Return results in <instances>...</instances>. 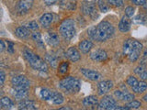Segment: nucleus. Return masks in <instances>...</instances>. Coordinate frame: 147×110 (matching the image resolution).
Here are the masks:
<instances>
[{
    "label": "nucleus",
    "mask_w": 147,
    "mask_h": 110,
    "mask_svg": "<svg viewBox=\"0 0 147 110\" xmlns=\"http://www.w3.org/2000/svg\"><path fill=\"white\" fill-rule=\"evenodd\" d=\"M87 33H88L91 39L96 41H105L113 36L114 28L109 22L102 21L98 26L90 28Z\"/></svg>",
    "instance_id": "f257e3e1"
},
{
    "label": "nucleus",
    "mask_w": 147,
    "mask_h": 110,
    "mask_svg": "<svg viewBox=\"0 0 147 110\" xmlns=\"http://www.w3.org/2000/svg\"><path fill=\"white\" fill-rule=\"evenodd\" d=\"M24 56L28 62L30 63L31 68H33L36 71L40 72H47L48 71V65L47 62H45V60H42L40 56H38L36 53L31 52L30 50H24Z\"/></svg>",
    "instance_id": "f03ea898"
},
{
    "label": "nucleus",
    "mask_w": 147,
    "mask_h": 110,
    "mask_svg": "<svg viewBox=\"0 0 147 110\" xmlns=\"http://www.w3.org/2000/svg\"><path fill=\"white\" fill-rule=\"evenodd\" d=\"M59 87L62 90L67 92V93L76 94L77 92H79L81 88V82L76 77L68 76L62 81H60Z\"/></svg>",
    "instance_id": "7ed1b4c3"
},
{
    "label": "nucleus",
    "mask_w": 147,
    "mask_h": 110,
    "mask_svg": "<svg viewBox=\"0 0 147 110\" xmlns=\"http://www.w3.org/2000/svg\"><path fill=\"white\" fill-rule=\"evenodd\" d=\"M59 31L61 35L64 39L69 40L74 38V36L76 35V27H75V22L71 18L63 20L59 28Z\"/></svg>",
    "instance_id": "20e7f679"
},
{
    "label": "nucleus",
    "mask_w": 147,
    "mask_h": 110,
    "mask_svg": "<svg viewBox=\"0 0 147 110\" xmlns=\"http://www.w3.org/2000/svg\"><path fill=\"white\" fill-rule=\"evenodd\" d=\"M142 44L135 40L129 39L126 40L123 44V54L128 55L131 52H139L141 53L142 50Z\"/></svg>",
    "instance_id": "39448f33"
},
{
    "label": "nucleus",
    "mask_w": 147,
    "mask_h": 110,
    "mask_svg": "<svg viewBox=\"0 0 147 110\" xmlns=\"http://www.w3.org/2000/svg\"><path fill=\"white\" fill-rule=\"evenodd\" d=\"M11 85L13 88L21 89V88H30V82L28 78L24 75H16L13 76L11 79Z\"/></svg>",
    "instance_id": "423d86ee"
},
{
    "label": "nucleus",
    "mask_w": 147,
    "mask_h": 110,
    "mask_svg": "<svg viewBox=\"0 0 147 110\" xmlns=\"http://www.w3.org/2000/svg\"><path fill=\"white\" fill-rule=\"evenodd\" d=\"M117 107V103L115 99H113L112 96L110 95H106L100 101V103L98 105V109H115Z\"/></svg>",
    "instance_id": "0eeeda50"
},
{
    "label": "nucleus",
    "mask_w": 147,
    "mask_h": 110,
    "mask_svg": "<svg viewBox=\"0 0 147 110\" xmlns=\"http://www.w3.org/2000/svg\"><path fill=\"white\" fill-rule=\"evenodd\" d=\"M82 10L86 15L90 16L93 19H95V17L98 16L96 5H95V3H93V1H87V2L84 3V5L82 6Z\"/></svg>",
    "instance_id": "6e6552de"
},
{
    "label": "nucleus",
    "mask_w": 147,
    "mask_h": 110,
    "mask_svg": "<svg viewBox=\"0 0 147 110\" xmlns=\"http://www.w3.org/2000/svg\"><path fill=\"white\" fill-rule=\"evenodd\" d=\"M33 1L32 0H20L18 3L17 6V12L18 15H25L28 11L30 10L32 7Z\"/></svg>",
    "instance_id": "1a4fd4ad"
},
{
    "label": "nucleus",
    "mask_w": 147,
    "mask_h": 110,
    "mask_svg": "<svg viewBox=\"0 0 147 110\" xmlns=\"http://www.w3.org/2000/svg\"><path fill=\"white\" fill-rule=\"evenodd\" d=\"M80 72L86 78V79H88L90 81H98L101 78V74L99 72L93 71V70H90V69L81 68Z\"/></svg>",
    "instance_id": "9d476101"
},
{
    "label": "nucleus",
    "mask_w": 147,
    "mask_h": 110,
    "mask_svg": "<svg viewBox=\"0 0 147 110\" xmlns=\"http://www.w3.org/2000/svg\"><path fill=\"white\" fill-rule=\"evenodd\" d=\"M113 88V82L110 80L107 81H101L98 84V91L100 95H103L107 94L109 90Z\"/></svg>",
    "instance_id": "9b49d317"
},
{
    "label": "nucleus",
    "mask_w": 147,
    "mask_h": 110,
    "mask_svg": "<svg viewBox=\"0 0 147 110\" xmlns=\"http://www.w3.org/2000/svg\"><path fill=\"white\" fill-rule=\"evenodd\" d=\"M91 60H93L94 62H104L108 59V54L104 50H96L90 54Z\"/></svg>",
    "instance_id": "f8f14e48"
},
{
    "label": "nucleus",
    "mask_w": 147,
    "mask_h": 110,
    "mask_svg": "<svg viewBox=\"0 0 147 110\" xmlns=\"http://www.w3.org/2000/svg\"><path fill=\"white\" fill-rule=\"evenodd\" d=\"M131 19L130 17H128L126 15H124L122 18L121 19L119 23V30L121 32H128L131 30Z\"/></svg>",
    "instance_id": "ddd939ff"
},
{
    "label": "nucleus",
    "mask_w": 147,
    "mask_h": 110,
    "mask_svg": "<svg viewBox=\"0 0 147 110\" xmlns=\"http://www.w3.org/2000/svg\"><path fill=\"white\" fill-rule=\"evenodd\" d=\"M114 95L119 100L123 101V102H130V101L134 99V95L128 93V92H122L119 90H116L114 92Z\"/></svg>",
    "instance_id": "4468645a"
},
{
    "label": "nucleus",
    "mask_w": 147,
    "mask_h": 110,
    "mask_svg": "<svg viewBox=\"0 0 147 110\" xmlns=\"http://www.w3.org/2000/svg\"><path fill=\"white\" fill-rule=\"evenodd\" d=\"M18 109H26V110H34L38 107H36V104L33 100L30 99H23L18 103Z\"/></svg>",
    "instance_id": "2eb2a0df"
},
{
    "label": "nucleus",
    "mask_w": 147,
    "mask_h": 110,
    "mask_svg": "<svg viewBox=\"0 0 147 110\" xmlns=\"http://www.w3.org/2000/svg\"><path fill=\"white\" fill-rule=\"evenodd\" d=\"M45 40H46V42H47L50 46H58L60 43V39H59V36L57 33L55 32H48L47 35L45 36Z\"/></svg>",
    "instance_id": "dca6fc26"
},
{
    "label": "nucleus",
    "mask_w": 147,
    "mask_h": 110,
    "mask_svg": "<svg viewBox=\"0 0 147 110\" xmlns=\"http://www.w3.org/2000/svg\"><path fill=\"white\" fill-rule=\"evenodd\" d=\"M29 89L30 88H21V89H15L13 88L12 95L15 97V99L21 101L23 99H26L28 95H29Z\"/></svg>",
    "instance_id": "f3484780"
},
{
    "label": "nucleus",
    "mask_w": 147,
    "mask_h": 110,
    "mask_svg": "<svg viewBox=\"0 0 147 110\" xmlns=\"http://www.w3.org/2000/svg\"><path fill=\"white\" fill-rule=\"evenodd\" d=\"M66 57L70 60L71 62H76L77 61H79L80 58H81V55L78 52V50L75 47H71L67 50L66 52Z\"/></svg>",
    "instance_id": "a211bd4d"
},
{
    "label": "nucleus",
    "mask_w": 147,
    "mask_h": 110,
    "mask_svg": "<svg viewBox=\"0 0 147 110\" xmlns=\"http://www.w3.org/2000/svg\"><path fill=\"white\" fill-rule=\"evenodd\" d=\"M15 34L20 39H28L30 36V30L28 27H18L15 30Z\"/></svg>",
    "instance_id": "6ab92c4d"
},
{
    "label": "nucleus",
    "mask_w": 147,
    "mask_h": 110,
    "mask_svg": "<svg viewBox=\"0 0 147 110\" xmlns=\"http://www.w3.org/2000/svg\"><path fill=\"white\" fill-rule=\"evenodd\" d=\"M50 101L54 105H61L63 103L64 101V97L63 95L59 93V92L56 91H52V94H51V97H50Z\"/></svg>",
    "instance_id": "aec40b11"
},
{
    "label": "nucleus",
    "mask_w": 147,
    "mask_h": 110,
    "mask_svg": "<svg viewBox=\"0 0 147 110\" xmlns=\"http://www.w3.org/2000/svg\"><path fill=\"white\" fill-rule=\"evenodd\" d=\"M53 21V15L51 13H45L40 18V22L43 28H48Z\"/></svg>",
    "instance_id": "412c9836"
},
{
    "label": "nucleus",
    "mask_w": 147,
    "mask_h": 110,
    "mask_svg": "<svg viewBox=\"0 0 147 110\" xmlns=\"http://www.w3.org/2000/svg\"><path fill=\"white\" fill-rule=\"evenodd\" d=\"M83 105L86 107H94L98 105V100L95 95H89L83 100Z\"/></svg>",
    "instance_id": "4be33fe9"
},
{
    "label": "nucleus",
    "mask_w": 147,
    "mask_h": 110,
    "mask_svg": "<svg viewBox=\"0 0 147 110\" xmlns=\"http://www.w3.org/2000/svg\"><path fill=\"white\" fill-rule=\"evenodd\" d=\"M92 47H93V43H92L91 40H82L79 45H78V48H79V50L83 53H88L91 50Z\"/></svg>",
    "instance_id": "5701e85b"
},
{
    "label": "nucleus",
    "mask_w": 147,
    "mask_h": 110,
    "mask_svg": "<svg viewBox=\"0 0 147 110\" xmlns=\"http://www.w3.org/2000/svg\"><path fill=\"white\" fill-rule=\"evenodd\" d=\"M14 107L15 105H14L13 101L7 96H4L0 100V107L2 109H12Z\"/></svg>",
    "instance_id": "b1692460"
},
{
    "label": "nucleus",
    "mask_w": 147,
    "mask_h": 110,
    "mask_svg": "<svg viewBox=\"0 0 147 110\" xmlns=\"http://www.w3.org/2000/svg\"><path fill=\"white\" fill-rule=\"evenodd\" d=\"M45 62H47V64H49V65L53 68V69H56L57 66H58V59L57 57L55 56V55L53 54H46L45 55Z\"/></svg>",
    "instance_id": "393cba45"
},
{
    "label": "nucleus",
    "mask_w": 147,
    "mask_h": 110,
    "mask_svg": "<svg viewBox=\"0 0 147 110\" xmlns=\"http://www.w3.org/2000/svg\"><path fill=\"white\" fill-rule=\"evenodd\" d=\"M31 38L34 40V42L37 44V46H39V47L41 49L44 48V42L42 40V37H41V34L39 31L33 32V33L31 34Z\"/></svg>",
    "instance_id": "a878e982"
},
{
    "label": "nucleus",
    "mask_w": 147,
    "mask_h": 110,
    "mask_svg": "<svg viewBox=\"0 0 147 110\" xmlns=\"http://www.w3.org/2000/svg\"><path fill=\"white\" fill-rule=\"evenodd\" d=\"M131 89L136 94H142L144 92L147 90V82L144 80H142L138 82V85L135 87H133Z\"/></svg>",
    "instance_id": "bb28decb"
},
{
    "label": "nucleus",
    "mask_w": 147,
    "mask_h": 110,
    "mask_svg": "<svg viewBox=\"0 0 147 110\" xmlns=\"http://www.w3.org/2000/svg\"><path fill=\"white\" fill-rule=\"evenodd\" d=\"M141 102H139V101L137 100H131L130 101V102H127L126 104V107L129 108V109H138L141 107Z\"/></svg>",
    "instance_id": "cd10ccee"
},
{
    "label": "nucleus",
    "mask_w": 147,
    "mask_h": 110,
    "mask_svg": "<svg viewBox=\"0 0 147 110\" xmlns=\"http://www.w3.org/2000/svg\"><path fill=\"white\" fill-rule=\"evenodd\" d=\"M51 94H52V91H50L47 88H43L40 90V97L42 98L45 101H50V97H51Z\"/></svg>",
    "instance_id": "c85d7f7f"
},
{
    "label": "nucleus",
    "mask_w": 147,
    "mask_h": 110,
    "mask_svg": "<svg viewBox=\"0 0 147 110\" xmlns=\"http://www.w3.org/2000/svg\"><path fill=\"white\" fill-rule=\"evenodd\" d=\"M138 82H139V81H138L136 79V77H134V76H129L127 81H126V84L129 86H130L131 88H133V87H135L138 85Z\"/></svg>",
    "instance_id": "c756f323"
},
{
    "label": "nucleus",
    "mask_w": 147,
    "mask_h": 110,
    "mask_svg": "<svg viewBox=\"0 0 147 110\" xmlns=\"http://www.w3.org/2000/svg\"><path fill=\"white\" fill-rule=\"evenodd\" d=\"M68 67H69V64L67 62H63L60 64L59 66V72L61 73V74H64V73H66V72L68 71Z\"/></svg>",
    "instance_id": "7c9ffc66"
},
{
    "label": "nucleus",
    "mask_w": 147,
    "mask_h": 110,
    "mask_svg": "<svg viewBox=\"0 0 147 110\" xmlns=\"http://www.w3.org/2000/svg\"><path fill=\"white\" fill-rule=\"evenodd\" d=\"M98 7L101 12H107L109 10V7L103 0H98Z\"/></svg>",
    "instance_id": "2f4dec72"
},
{
    "label": "nucleus",
    "mask_w": 147,
    "mask_h": 110,
    "mask_svg": "<svg viewBox=\"0 0 147 110\" xmlns=\"http://www.w3.org/2000/svg\"><path fill=\"white\" fill-rule=\"evenodd\" d=\"M109 4L111 5L113 7H121L123 6V1L122 0H109Z\"/></svg>",
    "instance_id": "473e14b6"
},
{
    "label": "nucleus",
    "mask_w": 147,
    "mask_h": 110,
    "mask_svg": "<svg viewBox=\"0 0 147 110\" xmlns=\"http://www.w3.org/2000/svg\"><path fill=\"white\" fill-rule=\"evenodd\" d=\"M26 27H28L30 30H37L39 29V25L36 21H30L28 24L26 25Z\"/></svg>",
    "instance_id": "72a5a7b5"
},
{
    "label": "nucleus",
    "mask_w": 147,
    "mask_h": 110,
    "mask_svg": "<svg viewBox=\"0 0 147 110\" xmlns=\"http://www.w3.org/2000/svg\"><path fill=\"white\" fill-rule=\"evenodd\" d=\"M145 71V64H140L134 69V73L137 75H140L142 72Z\"/></svg>",
    "instance_id": "f704fd0d"
},
{
    "label": "nucleus",
    "mask_w": 147,
    "mask_h": 110,
    "mask_svg": "<svg viewBox=\"0 0 147 110\" xmlns=\"http://www.w3.org/2000/svg\"><path fill=\"white\" fill-rule=\"evenodd\" d=\"M134 7H126V9H125V15L126 16H128V17H131L133 15H134Z\"/></svg>",
    "instance_id": "c9c22d12"
},
{
    "label": "nucleus",
    "mask_w": 147,
    "mask_h": 110,
    "mask_svg": "<svg viewBox=\"0 0 147 110\" xmlns=\"http://www.w3.org/2000/svg\"><path fill=\"white\" fill-rule=\"evenodd\" d=\"M142 17H144L142 15H139V16H137L134 17V22L136 23H144V18H142Z\"/></svg>",
    "instance_id": "e433bc0d"
},
{
    "label": "nucleus",
    "mask_w": 147,
    "mask_h": 110,
    "mask_svg": "<svg viewBox=\"0 0 147 110\" xmlns=\"http://www.w3.org/2000/svg\"><path fill=\"white\" fill-rule=\"evenodd\" d=\"M133 4L137 5V6H144L146 0H131Z\"/></svg>",
    "instance_id": "4c0bfd02"
},
{
    "label": "nucleus",
    "mask_w": 147,
    "mask_h": 110,
    "mask_svg": "<svg viewBox=\"0 0 147 110\" xmlns=\"http://www.w3.org/2000/svg\"><path fill=\"white\" fill-rule=\"evenodd\" d=\"M5 80H6V74L3 71H0V85H3Z\"/></svg>",
    "instance_id": "58836bf2"
},
{
    "label": "nucleus",
    "mask_w": 147,
    "mask_h": 110,
    "mask_svg": "<svg viewBox=\"0 0 147 110\" xmlns=\"http://www.w3.org/2000/svg\"><path fill=\"white\" fill-rule=\"evenodd\" d=\"M147 62V50H145L144 53V56H142V59L140 62V64H145Z\"/></svg>",
    "instance_id": "ea45409f"
},
{
    "label": "nucleus",
    "mask_w": 147,
    "mask_h": 110,
    "mask_svg": "<svg viewBox=\"0 0 147 110\" xmlns=\"http://www.w3.org/2000/svg\"><path fill=\"white\" fill-rule=\"evenodd\" d=\"M7 50L10 53H13L14 52V44L12 42H8V45H7Z\"/></svg>",
    "instance_id": "a19ab883"
},
{
    "label": "nucleus",
    "mask_w": 147,
    "mask_h": 110,
    "mask_svg": "<svg viewBox=\"0 0 147 110\" xmlns=\"http://www.w3.org/2000/svg\"><path fill=\"white\" fill-rule=\"evenodd\" d=\"M139 76L141 78V80H144V81L147 80V71L145 70L144 72H142Z\"/></svg>",
    "instance_id": "79ce46f5"
},
{
    "label": "nucleus",
    "mask_w": 147,
    "mask_h": 110,
    "mask_svg": "<svg viewBox=\"0 0 147 110\" xmlns=\"http://www.w3.org/2000/svg\"><path fill=\"white\" fill-rule=\"evenodd\" d=\"M57 0H44V3L47 5V6H51V5H53L54 3H56Z\"/></svg>",
    "instance_id": "37998d69"
},
{
    "label": "nucleus",
    "mask_w": 147,
    "mask_h": 110,
    "mask_svg": "<svg viewBox=\"0 0 147 110\" xmlns=\"http://www.w3.org/2000/svg\"><path fill=\"white\" fill-rule=\"evenodd\" d=\"M0 43H1V50H1V52H3V50H4L5 49H6V44H5V42H4V40H0Z\"/></svg>",
    "instance_id": "c03bdc74"
},
{
    "label": "nucleus",
    "mask_w": 147,
    "mask_h": 110,
    "mask_svg": "<svg viewBox=\"0 0 147 110\" xmlns=\"http://www.w3.org/2000/svg\"><path fill=\"white\" fill-rule=\"evenodd\" d=\"M60 110H71V107H60Z\"/></svg>",
    "instance_id": "a18cd8bd"
},
{
    "label": "nucleus",
    "mask_w": 147,
    "mask_h": 110,
    "mask_svg": "<svg viewBox=\"0 0 147 110\" xmlns=\"http://www.w3.org/2000/svg\"><path fill=\"white\" fill-rule=\"evenodd\" d=\"M142 99H144V100L145 101V102H147V95H145L144 96V98H142Z\"/></svg>",
    "instance_id": "49530a36"
},
{
    "label": "nucleus",
    "mask_w": 147,
    "mask_h": 110,
    "mask_svg": "<svg viewBox=\"0 0 147 110\" xmlns=\"http://www.w3.org/2000/svg\"><path fill=\"white\" fill-rule=\"evenodd\" d=\"M144 8H147V0H146V2H145V4H144Z\"/></svg>",
    "instance_id": "de8ad7c7"
},
{
    "label": "nucleus",
    "mask_w": 147,
    "mask_h": 110,
    "mask_svg": "<svg viewBox=\"0 0 147 110\" xmlns=\"http://www.w3.org/2000/svg\"><path fill=\"white\" fill-rule=\"evenodd\" d=\"M86 1H93V0H86Z\"/></svg>",
    "instance_id": "09e8293b"
}]
</instances>
